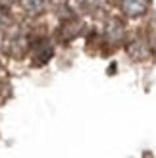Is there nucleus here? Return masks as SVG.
<instances>
[{"label":"nucleus","mask_w":156,"mask_h":158,"mask_svg":"<svg viewBox=\"0 0 156 158\" xmlns=\"http://www.w3.org/2000/svg\"><path fill=\"white\" fill-rule=\"evenodd\" d=\"M12 2H14V0H0V4H2V6H4V4H6V6H10Z\"/></svg>","instance_id":"nucleus-9"},{"label":"nucleus","mask_w":156,"mask_h":158,"mask_svg":"<svg viewBox=\"0 0 156 158\" xmlns=\"http://www.w3.org/2000/svg\"><path fill=\"white\" fill-rule=\"evenodd\" d=\"M27 48H29L27 39L19 37V35L8 39V43H4V50H6V54H10L12 58H21L23 54L27 52Z\"/></svg>","instance_id":"nucleus-5"},{"label":"nucleus","mask_w":156,"mask_h":158,"mask_svg":"<svg viewBox=\"0 0 156 158\" xmlns=\"http://www.w3.org/2000/svg\"><path fill=\"white\" fill-rule=\"evenodd\" d=\"M104 39L108 44H114V46L123 43V39H125V27H123V23L118 19L108 21V25L104 29Z\"/></svg>","instance_id":"nucleus-1"},{"label":"nucleus","mask_w":156,"mask_h":158,"mask_svg":"<svg viewBox=\"0 0 156 158\" xmlns=\"http://www.w3.org/2000/svg\"><path fill=\"white\" fill-rule=\"evenodd\" d=\"M52 56H54V46L50 41L43 39V41H39L35 44V50H33V64L35 66H44L48 60H52Z\"/></svg>","instance_id":"nucleus-3"},{"label":"nucleus","mask_w":156,"mask_h":158,"mask_svg":"<svg viewBox=\"0 0 156 158\" xmlns=\"http://www.w3.org/2000/svg\"><path fill=\"white\" fill-rule=\"evenodd\" d=\"M21 4H23V10L27 14H39L44 8L46 0H21Z\"/></svg>","instance_id":"nucleus-7"},{"label":"nucleus","mask_w":156,"mask_h":158,"mask_svg":"<svg viewBox=\"0 0 156 158\" xmlns=\"http://www.w3.org/2000/svg\"><path fill=\"white\" fill-rule=\"evenodd\" d=\"M6 23H8V12L4 10L2 6H0V29H4Z\"/></svg>","instance_id":"nucleus-8"},{"label":"nucleus","mask_w":156,"mask_h":158,"mask_svg":"<svg viewBox=\"0 0 156 158\" xmlns=\"http://www.w3.org/2000/svg\"><path fill=\"white\" fill-rule=\"evenodd\" d=\"M79 33H81L79 21H66L64 25L60 27V37L64 39V41H73Z\"/></svg>","instance_id":"nucleus-6"},{"label":"nucleus","mask_w":156,"mask_h":158,"mask_svg":"<svg viewBox=\"0 0 156 158\" xmlns=\"http://www.w3.org/2000/svg\"><path fill=\"white\" fill-rule=\"evenodd\" d=\"M127 54L133 60L143 62L145 58H149L152 54V50H150V46H149V43H146L145 39H133V41L127 44Z\"/></svg>","instance_id":"nucleus-4"},{"label":"nucleus","mask_w":156,"mask_h":158,"mask_svg":"<svg viewBox=\"0 0 156 158\" xmlns=\"http://www.w3.org/2000/svg\"><path fill=\"white\" fill-rule=\"evenodd\" d=\"M150 0H121V12L127 18H141L149 12Z\"/></svg>","instance_id":"nucleus-2"}]
</instances>
